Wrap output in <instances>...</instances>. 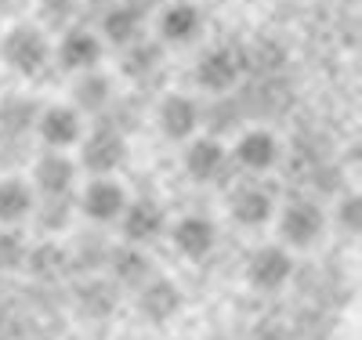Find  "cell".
<instances>
[{
    "label": "cell",
    "instance_id": "cell-1",
    "mask_svg": "<svg viewBox=\"0 0 362 340\" xmlns=\"http://www.w3.org/2000/svg\"><path fill=\"white\" fill-rule=\"evenodd\" d=\"M326 225H329V213L315 199L300 196V199H290L286 206H276V228L286 250H312L315 242H322Z\"/></svg>",
    "mask_w": 362,
    "mask_h": 340
},
{
    "label": "cell",
    "instance_id": "cell-2",
    "mask_svg": "<svg viewBox=\"0 0 362 340\" xmlns=\"http://www.w3.org/2000/svg\"><path fill=\"white\" fill-rule=\"evenodd\" d=\"M51 40L40 25H29V22H18L11 25L4 37H0V61L18 73V76H37L47 61H51Z\"/></svg>",
    "mask_w": 362,
    "mask_h": 340
},
{
    "label": "cell",
    "instance_id": "cell-3",
    "mask_svg": "<svg viewBox=\"0 0 362 340\" xmlns=\"http://www.w3.org/2000/svg\"><path fill=\"white\" fill-rule=\"evenodd\" d=\"M76 152H80V170H87L90 177L98 174H116L119 167L127 163V134L112 127V123H98V127L83 131V138L76 141Z\"/></svg>",
    "mask_w": 362,
    "mask_h": 340
},
{
    "label": "cell",
    "instance_id": "cell-4",
    "mask_svg": "<svg viewBox=\"0 0 362 340\" xmlns=\"http://www.w3.org/2000/svg\"><path fill=\"white\" fill-rule=\"evenodd\" d=\"M127 189L119 184L112 174H98L90 177L83 189H76V213L80 218H87L90 225H116L119 213H124L127 206Z\"/></svg>",
    "mask_w": 362,
    "mask_h": 340
},
{
    "label": "cell",
    "instance_id": "cell-5",
    "mask_svg": "<svg viewBox=\"0 0 362 340\" xmlns=\"http://www.w3.org/2000/svg\"><path fill=\"white\" fill-rule=\"evenodd\" d=\"M80 163L62 148H44L33 160V174H29V184H33L37 196H73L80 189Z\"/></svg>",
    "mask_w": 362,
    "mask_h": 340
},
{
    "label": "cell",
    "instance_id": "cell-6",
    "mask_svg": "<svg viewBox=\"0 0 362 340\" xmlns=\"http://www.w3.org/2000/svg\"><path fill=\"white\" fill-rule=\"evenodd\" d=\"M119 235H124V242H134V246H148L156 242L160 235H167V206L153 196H138V199H127L124 213H119Z\"/></svg>",
    "mask_w": 362,
    "mask_h": 340
},
{
    "label": "cell",
    "instance_id": "cell-7",
    "mask_svg": "<svg viewBox=\"0 0 362 340\" xmlns=\"http://www.w3.org/2000/svg\"><path fill=\"white\" fill-rule=\"evenodd\" d=\"M37 138L44 141V148H76V141L83 138L87 131V116H80L69 102H54V105H44L37 112V123H33Z\"/></svg>",
    "mask_w": 362,
    "mask_h": 340
},
{
    "label": "cell",
    "instance_id": "cell-8",
    "mask_svg": "<svg viewBox=\"0 0 362 340\" xmlns=\"http://www.w3.org/2000/svg\"><path fill=\"white\" fill-rule=\"evenodd\" d=\"M134 293H138V315L148 326H167L181 315V307H185V293H181V286L174 279H167V275H148Z\"/></svg>",
    "mask_w": 362,
    "mask_h": 340
},
{
    "label": "cell",
    "instance_id": "cell-9",
    "mask_svg": "<svg viewBox=\"0 0 362 340\" xmlns=\"http://www.w3.org/2000/svg\"><path fill=\"white\" fill-rule=\"evenodd\" d=\"M243 271H247V283L257 293H276L290 283V275H293V250H286L283 242L257 246Z\"/></svg>",
    "mask_w": 362,
    "mask_h": 340
},
{
    "label": "cell",
    "instance_id": "cell-10",
    "mask_svg": "<svg viewBox=\"0 0 362 340\" xmlns=\"http://www.w3.org/2000/svg\"><path fill=\"white\" fill-rule=\"evenodd\" d=\"M243 76V54L235 47H210L196 61V87L206 95H228Z\"/></svg>",
    "mask_w": 362,
    "mask_h": 340
},
{
    "label": "cell",
    "instance_id": "cell-11",
    "mask_svg": "<svg viewBox=\"0 0 362 340\" xmlns=\"http://www.w3.org/2000/svg\"><path fill=\"white\" fill-rule=\"evenodd\" d=\"M167 235L185 261H203L218 246V225L206 213H185V218H177L174 225H167Z\"/></svg>",
    "mask_w": 362,
    "mask_h": 340
},
{
    "label": "cell",
    "instance_id": "cell-12",
    "mask_svg": "<svg viewBox=\"0 0 362 340\" xmlns=\"http://www.w3.org/2000/svg\"><path fill=\"white\" fill-rule=\"evenodd\" d=\"M232 156H228V145L210 138V134H192L189 145H185V156H181V167L192 181H218L225 170H228Z\"/></svg>",
    "mask_w": 362,
    "mask_h": 340
},
{
    "label": "cell",
    "instance_id": "cell-13",
    "mask_svg": "<svg viewBox=\"0 0 362 340\" xmlns=\"http://www.w3.org/2000/svg\"><path fill=\"white\" fill-rule=\"evenodd\" d=\"M228 156L235 167H243L247 174H264L279 163L283 148H279V138L264 131V127H254V131H243L239 141L228 148Z\"/></svg>",
    "mask_w": 362,
    "mask_h": 340
},
{
    "label": "cell",
    "instance_id": "cell-14",
    "mask_svg": "<svg viewBox=\"0 0 362 340\" xmlns=\"http://www.w3.org/2000/svg\"><path fill=\"white\" fill-rule=\"evenodd\" d=\"M199 119H203L199 102L189 95H177V90L163 95V102L156 109V127L167 141H189L199 131Z\"/></svg>",
    "mask_w": 362,
    "mask_h": 340
},
{
    "label": "cell",
    "instance_id": "cell-15",
    "mask_svg": "<svg viewBox=\"0 0 362 340\" xmlns=\"http://www.w3.org/2000/svg\"><path fill=\"white\" fill-rule=\"evenodd\" d=\"M228 213L239 228H264L272 218H276V199L264 184L243 181L239 189L228 196Z\"/></svg>",
    "mask_w": 362,
    "mask_h": 340
},
{
    "label": "cell",
    "instance_id": "cell-16",
    "mask_svg": "<svg viewBox=\"0 0 362 340\" xmlns=\"http://www.w3.org/2000/svg\"><path fill=\"white\" fill-rule=\"evenodd\" d=\"M105 268H109V279L112 286L119 290H138L148 275H156V264L153 257L145 254V246H134V242H124V246H112L105 254Z\"/></svg>",
    "mask_w": 362,
    "mask_h": 340
},
{
    "label": "cell",
    "instance_id": "cell-17",
    "mask_svg": "<svg viewBox=\"0 0 362 340\" xmlns=\"http://www.w3.org/2000/svg\"><path fill=\"white\" fill-rule=\"evenodd\" d=\"M51 54L58 58V66L69 69V73L98 69L102 58H105V40L98 33H90V29H69Z\"/></svg>",
    "mask_w": 362,
    "mask_h": 340
},
{
    "label": "cell",
    "instance_id": "cell-18",
    "mask_svg": "<svg viewBox=\"0 0 362 340\" xmlns=\"http://www.w3.org/2000/svg\"><path fill=\"white\" fill-rule=\"evenodd\" d=\"M69 105L80 112V116H98L112 105V76L102 73V69H83L76 73L73 80V90H69Z\"/></svg>",
    "mask_w": 362,
    "mask_h": 340
},
{
    "label": "cell",
    "instance_id": "cell-19",
    "mask_svg": "<svg viewBox=\"0 0 362 340\" xmlns=\"http://www.w3.org/2000/svg\"><path fill=\"white\" fill-rule=\"evenodd\" d=\"M203 33V11L192 0H174L160 11V37L167 44H192Z\"/></svg>",
    "mask_w": 362,
    "mask_h": 340
},
{
    "label": "cell",
    "instance_id": "cell-20",
    "mask_svg": "<svg viewBox=\"0 0 362 340\" xmlns=\"http://www.w3.org/2000/svg\"><path fill=\"white\" fill-rule=\"evenodd\" d=\"M33 206H37V192L29 177L18 174L0 177V225H25Z\"/></svg>",
    "mask_w": 362,
    "mask_h": 340
},
{
    "label": "cell",
    "instance_id": "cell-21",
    "mask_svg": "<svg viewBox=\"0 0 362 340\" xmlns=\"http://www.w3.org/2000/svg\"><path fill=\"white\" fill-rule=\"evenodd\" d=\"M145 25V11H138L131 0H119V4H109L102 15V40H109L112 47H124L134 37H141Z\"/></svg>",
    "mask_w": 362,
    "mask_h": 340
},
{
    "label": "cell",
    "instance_id": "cell-22",
    "mask_svg": "<svg viewBox=\"0 0 362 340\" xmlns=\"http://www.w3.org/2000/svg\"><path fill=\"white\" fill-rule=\"evenodd\" d=\"M73 213H76V192L73 196H37V206L29 213L44 235H62L73 225Z\"/></svg>",
    "mask_w": 362,
    "mask_h": 340
},
{
    "label": "cell",
    "instance_id": "cell-23",
    "mask_svg": "<svg viewBox=\"0 0 362 340\" xmlns=\"http://www.w3.org/2000/svg\"><path fill=\"white\" fill-rule=\"evenodd\" d=\"M163 66V44L156 40H141L134 37L131 44H124V58H119V73L127 80H148Z\"/></svg>",
    "mask_w": 362,
    "mask_h": 340
},
{
    "label": "cell",
    "instance_id": "cell-24",
    "mask_svg": "<svg viewBox=\"0 0 362 340\" xmlns=\"http://www.w3.org/2000/svg\"><path fill=\"white\" fill-rule=\"evenodd\" d=\"M37 105L22 98V95H11L8 102H0V138H25L37 123Z\"/></svg>",
    "mask_w": 362,
    "mask_h": 340
},
{
    "label": "cell",
    "instance_id": "cell-25",
    "mask_svg": "<svg viewBox=\"0 0 362 340\" xmlns=\"http://www.w3.org/2000/svg\"><path fill=\"white\" fill-rule=\"evenodd\" d=\"M29 257V239L18 225H0V271H22Z\"/></svg>",
    "mask_w": 362,
    "mask_h": 340
},
{
    "label": "cell",
    "instance_id": "cell-26",
    "mask_svg": "<svg viewBox=\"0 0 362 340\" xmlns=\"http://www.w3.org/2000/svg\"><path fill=\"white\" fill-rule=\"evenodd\" d=\"M66 264H69V254L58 250V242H40V246L29 242L25 268L33 271V275H54V271H62Z\"/></svg>",
    "mask_w": 362,
    "mask_h": 340
},
{
    "label": "cell",
    "instance_id": "cell-27",
    "mask_svg": "<svg viewBox=\"0 0 362 340\" xmlns=\"http://www.w3.org/2000/svg\"><path fill=\"white\" fill-rule=\"evenodd\" d=\"M334 221H337V228H341L344 235L358 239V232H362V196H358V192H348V196L337 199Z\"/></svg>",
    "mask_w": 362,
    "mask_h": 340
},
{
    "label": "cell",
    "instance_id": "cell-28",
    "mask_svg": "<svg viewBox=\"0 0 362 340\" xmlns=\"http://www.w3.org/2000/svg\"><path fill=\"white\" fill-rule=\"evenodd\" d=\"M138 11H153V8H163V0H131Z\"/></svg>",
    "mask_w": 362,
    "mask_h": 340
},
{
    "label": "cell",
    "instance_id": "cell-29",
    "mask_svg": "<svg viewBox=\"0 0 362 340\" xmlns=\"http://www.w3.org/2000/svg\"><path fill=\"white\" fill-rule=\"evenodd\" d=\"M90 4H109V0H90Z\"/></svg>",
    "mask_w": 362,
    "mask_h": 340
}]
</instances>
